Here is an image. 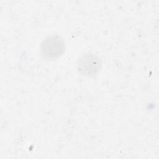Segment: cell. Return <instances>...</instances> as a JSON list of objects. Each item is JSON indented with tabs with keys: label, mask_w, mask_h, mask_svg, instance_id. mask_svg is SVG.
<instances>
[{
	"label": "cell",
	"mask_w": 159,
	"mask_h": 159,
	"mask_svg": "<svg viewBox=\"0 0 159 159\" xmlns=\"http://www.w3.org/2000/svg\"><path fill=\"white\" fill-rule=\"evenodd\" d=\"M65 48L63 39L57 34H51L46 37L40 47L42 56L50 60L60 57L64 53Z\"/></svg>",
	"instance_id": "1"
},
{
	"label": "cell",
	"mask_w": 159,
	"mask_h": 159,
	"mask_svg": "<svg viewBox=\"0 0 159 159\" xmlns=\"http://www.w3.org/2000/svg\"><path fill=\"white\" fill-rule=\"evenodd\" d=\"M101 66V60L99 57L93 53L82 55L77 63L78 70L85 76H92L96 74Z\"/></svg>",
	"instance_id": "2"
}]
</instances>
